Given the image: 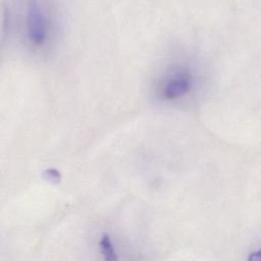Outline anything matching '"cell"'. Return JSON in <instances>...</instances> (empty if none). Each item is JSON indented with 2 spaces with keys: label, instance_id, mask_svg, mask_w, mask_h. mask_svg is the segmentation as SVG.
Here are the masks:
<instances>
[{
  "label": "cell",
  "instance_id": "cell-1",
  "mask_svg": "<svg viewBox=\"0 0 261 261\" xmlns=\"http://www.w3.org/2000/svg\"><path fill=\"white\" fill-rule=\"evenodd\" d=\"M3 30L16 51L34 61H47L61 46L64 18L56 0H7Z\"/></svg>",
  "mask_w": 261,
  "mask_h": 261
},
{
  "label": "cell",
  "instance_id": "cell-2",
  "mask_svg": "<svg viewBox=\"0 0 261 261\" xmlns=\"http://www.w3.org/2000/svg\"><path fill=\"white\" fill-rule=\"evenodd\" d=\"M207 83L201 58L190 50L176 49L157 64L149 81V94L161 107L188 109L202 99Z\"/></svg>",
  "mask_w": 261,
  "mask_h": 261
},
{
  "label": "cell",
  "instance_id": "cell-3",
  "mask_svg": "<svg viewBox=\"0 0 261 261\" xmlns=\"http://www.w3.org/2000/svg\"><path fill=\"white\" fill-rule=\"evenodd\" d=\"M99 247L103 261H118L114 245L108 233H104L99 242Z\"/></svg>",
  "mask_w": 261,
  "mask_h": 261
},
{
  "label": "cell",
  "instance_id": "cell-4",
  "mask_svg": "<svg viewBox=\"0 0 261 261\" xmlns=\"http://www.w3.org/2000/svg\"><path fill=\"white\" fill-rule=\"evenodd\" d=\"M248 261H261V250H259L257 252H253L250 255Z\"/></svg>",
  "mask_w": 261,
  "mask_h": 261
}]
</instances>
